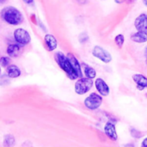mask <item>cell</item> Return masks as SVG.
I'll return each instance as SVG.
<instances>
[{
	"instance_id": "obj_1",
	"label": "cell",
	"mask_w": 147,
	"mask_h": 147,
	"mask_svg": "<svg viewBox=\"0 0 147 147\" xmlns=\"http://www.w3.org/2000/svg\"><path fill=\"white\" fill-rule=\"evenodd\" d=\"M0 16L3 22L13 26L20 25L21 23H22L24 20L23 15L22 14V12L16 7L10 6V5L4 7L1 10Z\"/></svg>"
},
{
	"instance_id": "obj_2",
	"label": "cell",
	"mask_w": 147,
	"mask_h": 147,
	"mask_svg": "<svg viewBox=\"0 0 147 147\" xmlns=\"http://www.w3.org/2000/svg\"><path fill=\"white\" fill-rule=\"evenodd\" d=\"M54 59L57 62V64L59 66V68L66 74V75L71 80H76L78 78L76 71L72 68L68 57L64 55L62 52H57L54 55Z\"/></svg>"
},
{
	"instance_id": "obj_3",
	"label": "cell",
	"mask_w": 147,
	"mask_h": 147,
	"mask_svg": "<svg viewBox=\"0 0 147 147\" xmlns=\"http://www.w3.org/2000/svg\"><path fill=\"white\" fill-rule=\"evenodd\" d=\"M93 81L88 77H81L75 83V92L79 95L85 94L93 87Z\"/></svg>"
},
{
	"instance_id": "obj_4",
	"label": "cell",
	"mask_w": 147,
	"mask_h": 147,
	"mask_svg": "<svg viewBox=\"0 0 147 147\" xmlns=\"http://www.w3.org/2000/svg\"><path fill=\"white\" fill-rule=\"evenodd\" d=\"M14 40L16 41V43L21 45L22 47L28 45L31 42V36L28 31L22 28H18L14 30L13 33Z\"/></svg>"
},
{
	"instance_id": "obj_5",
	"label": "cell",
	"mask_w": 147,
	"mask_h": 147,
	"mask_svg": "<svg viewBox=\"0 0 147 147\" xmlns=\"http://www.w3.org/2000/svg\"><path fill=\"white\" fill-rule=\"evenodd\" d=\"M102 103V98L101 94H98L96 93L90 94L84 100V105L90 110H96L101 107Z\"/></svg>"
},
{
	"instance_id": "obj_6",
	"label": "cell",
	"mask_w": 147,
	"mask_h": 147,
	"mask_svg": "<svg viewBox=\"0 0 147 147\" xmlns=\"http://www.w3.org/2000/svg\"><path fill=\"white\" fill-rule=\"evenodd\" d=\"M92 55L104 63H109L112 61L111 55L107 50H105L103 48H102L100 46L94 47V49L92 50Z\"/></svg>"
},
{
	"instance_id": "obj_7",
	"label": "cell",
	"mask_w": 147,
	"mask_h": 147,
	"mask_svg": "<svg viewBox=\"0 0 147 147\" xmlns=\"http://www.w3.org/2000/svg\"><path fill=\"white\" fill-rule=\"evenodd\" d=\"M134 26L138 31L147 34V14L140 15L134 22Z\"/></svg>"
},
{
	"instance_id": "obj_8",
	"label": "cell",
	"mask_w": 147,
	"mask_h": 147,
	"mask_svg": "<svg viewBox=\"0 0 147 147\" xmlns=\"http://www.w3.org/2000/svg\"><path fill=\"white\" fill-rule=\"evenodd\" d=\"M6 53L10 58H16L22 53V46L18 43H10L6 49Z\"/></svg>"
},
{
	"instance_id": "obj_9",
	"label": "cell",
	"mask_w": 147,
	"mask_h": 147,
	"mask_svg": "<svg viewBox=\"0 0 147 147\" xmlns=\"http://www.w3.org/2000/svg\"><path fill=\"white\" fill-rule=\"evenodd\" d=\"M95 86L96 88V90L99 92V94L102 96H108L109 94V87L108 86V84L105 82L104 80L98 78L96 79V81H95Z\"/></svg>"
},
{
	"instance_id": "obj_10",
	"label": "cell",
	"mask_w": 147,
	"mask_h": 147,
	"mask_svg": "<svg viewBox=\"0 0 147 147\" xmlns=\"http://www.w3.org/2000/svg\"><path fill=\"white\" fill-rule=\"evenodd\" d=\"M104 133L111 140L116 141L118 139V135H117L115 126L114 123H112L110 121L107 122L105 126H104Z\"/></svg>"
},
{
	"instance_id": "obj_11",
	"label": "cell",
	"mask_w": 147,
	"mask_h": 147,
	"mask_svg": "<svg viewBox=\"0 0 147 147\" xmlns=\"http://www.w3.org/2000/svg\"><path fill=\"white\" fill-rule=\"evenodd\" d=\"M66 56L68 57V59H69V61H70V62H71L72 68H73L74 70L76 71V73H77L78 78L83 77L82 67H81V64L79 63L78 60V59L75 57V55H74L73 54H71V53H68V54L66 55Z\"/></svg>"
},
{
	"instance_id": "obj_12",
	"label": "cell",
	"mask_w": 147,
	"mask_h": 147,
	"mask_svg": "<svg viewBox=\"0 0 147 147\" xmlns=\"http://www.w3.org/2000/svg\"><path fill=\"white\" fill-rule=\"evenodd\" d=\"M44 41L47 45V48L49 51H53L58 47V41L56 37L51 34H46L44 36Z\"/></svg>"
},
{
	"instance_id": "obj_13",
	"label": "cell",
	"mask_w": 147,
	"mask_h": 147,
	"mask_svg": "<svg viewBox=\"0 0 147 147\" xmlns=\"http://www.w3.org/2000/svg\"><path fill=\"white\" fill-rule=\"evenodd\" d=\"M22 72L18 66L15 64H10L9 67L6 68V75L10 79H16L20 77Z\"/></svg>"
},
{
	"instance_id": "obj_14",
	"label": "cell",
	"mask_w": 147,
	"mask_h": 147,
	"mask_svg": "<svg viewBox=\"0 0 147 147\" xmlns=\"http://www.w3.org/2000/svg\"><path fill=\"white\" fill-rule=\"evenodd\" d=\"M133 80L136 82L137 87L140 90H143L145 88H147V78L140 74L134 75L133 76Z\"/></svg>"
},
{
	"instance_id": "obj_15",
	"label": "cell",
	"mask_w": 147,
	"mask_h": 147,
	"mask_svg": "<svg viewBox=\"0 0 147 147\" xmlns=\"http://www.w3.org/2000/svg\"><path fill=\"white\" fill-rule=\"evenodd\" d=\"M131 40L134 42L137 43H144L147 42V34L141 32V31H137L135 33H133L130 36Z\"/></svg>"
},
{
	"instance_id": "obj_16",
	"label": "cell",
	"mask_w": 147,
	"mask_h": 147,
	"mask_svg": "<svg viewBox=\"0 0 147 147\" xmlns=\"http://www.w3.org/2000/svg\"><path fill=\"white\" fill-rule=\"evenodd\" d=\"M81 67H82V68H84V73L85 77H88V78H90V79H94L96 76V70L93 68H91L90 66H89V65H87L85 63H82Z\"/></svg>"
},
{
	"instance_id": "obj_17",
	"label": "cell",
	"mask_w": 147,
	"mask_h": 147,
	"mask_svg": "<svg viewBox=\"0 0 147 147\" xmlns=\"http://www.w3.org/2000/svg\"><path fill=\"white\" fill-rule=\"evenodd\" d=\"M3 146L4 147H12L15 146L16 144V139L13 135L11 134H7L4 136L3 138Z\"/></svg>"
},
{
	"instance_id": "obj_18",
	"label": "cell",
	"mask_w": 147,
	"mask_h": 147,
	"mask_svg": "<svg viewBox=\"0 0 147 147\" xmlns=\"http://www.w3.org/2000/svg\"><path fill=\"white\" fill-rule=\"evenodd\" d=\"M11 64V58L8 55L0 57V66L3 68H7Z\"/></svg>"
},
{
	"instance_id": "obj_19",
	"label": "cell",
	"mask_w": 147,
	"mask_h": 147,
	"mask_svg": "<svg viewBox=\"0 0 147 147\" xmlns=\"http://www.w3.org/2000/svg\"><path fill=\"white\" fill-rule=\"evenodd\" d=\"M115 44L119 47V48H121L124 44V42H125V37L122 34H119L115 36Z\"/></svg>"
},
{
	"instance_id": "obj_20",
	"label": "cell",
	"mask_w": 147,
	"mask_h": 147,
	"mask_svg": "<svg viewBox=\"0 0 147 147\" xmlns=\"http://www.w3.org/2000/svg\"><path fill=\"white\" fill-rule=\"evenodd\" d=\"M131 133H132V136L136 138V139H140L142 136V134L135 129H131Z\"/></svg>"
},
{
	"instance_id": "obj_21",
	"label": "cell",
	"mask_w": 147,
	"mask_h": 147,
	"mask_svg": "<svg viewBox=\"0 0 147 147\" xmlns=\"http://www.w3.org/2000/svg\"><path fill=\"white\" fill-rule=\"evenodd\" d=\"M38 23H39V25H40V28L43 30V31H45V32H47V29H46V27H45V25L41 23V21H40V20H38Z\"/></svg>"
},
{
	"instance_id": "obj_22",
	"label": "cell",
	"mask_w": 147,
	"mask_h": 147,
	"mask_svg": "<svg viewBox=\"0 0 147 147\" xmlns=\"http://www.w3.org/2000/svg\"><path fill=\"white\" fill-rule=\"evenodd\" d=\"M77 1H78V3L79 4H82V5L88 3V0H77Z\"/></svg>"
},
{
	"instance_id": "obj_23",
	"label": "cell",
	"mask_w": 147,
	"mask_h": 147,
	"mask_svg": "<svg viewBox=\"0 0 147 147\" xmlns=\"http://www.w3.org/2000/svg\"><path fill=\"white\" fill-rule=\"evenodd\" d=\"M141 147H147V138H146V139L143 140V142H142V144H141Z\"/></svg>"
},
{
	"instance_id": "obj_24",
	"label": "cell",
	"mask_w": 147,
	"mask_h": 147,
	"mask_svg": "<svg viewBox=\"0 0 147 147\" xmlns=\"http://www.w3.org/2000/svg\"><path fill=\"white\" fill-rule=\"evenodd\" d=\"M22 1L27 4H32L34 3V0H22Z\"/></svg>"
},
{
	"instance_id": "obj_25",
	"label": "cell",
	"mask_w": 147,
	"mask_h": 147,
	"mask_svg": "<svg viewBox=\"0 0 147 147\" xmlns=\"http://www.w3.org/2000/svg\"><path fill=\"white\" fill-rule=\"evenodd\" d=\"M115 3H121L124 2V0H115Z\"/></svg>"
},
{
	"instance_id": "obj_26",
	"label": "cell",
	"mask_w": 147,
	"mask_h": 147,
	"mask_svg": "<svg viewBox=\"0 0 147 147\" xmlns=\"http://www.w3.org/2000/svg\"><path fill=\"white\" fill-rule=\"evenodd\" d=\"M125 147H134L132 144H128V145H127V146H125Z\"/></svg>"
},
{
	"instance_id": "obj_27",
	"label": "cell",
	"mask_w": 147,
	"mask_h": 147,
	"mask_svg": "<svg viewBox=\"0 0 147 147\" xmlns=\"http://www.w3.org/2000/svg\"><path fill=\"white\" fill-rule=\"evenodd\" d=\"M143 3H144V4L147 7V0H143Z\"/></svg>"
},
{
	"instance_id": "obj_28",
	"label": "cell",
	"mask_w": 147,
	"mask_h": 147,
	"mask_svg": "<svg viewBox=\"0 0 147 147\" xmlns=\"http://www.w3.org/2000/svg\"><path fill=\"white\" fill-rule=\"evenodd\" d=\"M146 58H147V47H146Z\"/></svg>"
},
{
	"instance_id": "obj_29",
	"label": "cell",
	"mask_w": 147,
	"mask_h": 147,
	"mask_svg": "<svg viewBox=\"0 0 147 147\" xmlns=\"http://www.w3.org/2000/svg\"><path fill=\"white\" fill-rule=\"evenodd\" d=\"M4 1H5V0H0V3H3Z\"/></svg>"
},
{
	"instance_id": "obj_30",
	"label": "cell",
	"mask_w": 147,
	"mask_h": 147,
	"mask_svg": "<svg viewBox=\"0 0 147 147\" xmlns=\"http://www.w3.org/2000/svg\"><path fill=\"white\" fill-rule=\"evenodd\" d=\"M1 73H2V68H1V66H0V75H1Z\"/></svg>"
},
{
	"instance_id": "obj_31",
	"label": "cell",
	"mask_w": 147,
	"mask_h": 147,
	"mask_svg": "<svg viewBox=\"0 0 147 147\" xmlns=\"http://www.w3.org/2000/svg\"><path fill=\"white\" fill-rule=\"evenodd\" d=\"M146 64H147V59H146Z\"/></svg>"
}]
</instances>
